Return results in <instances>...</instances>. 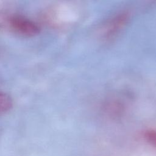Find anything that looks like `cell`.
<instances>
[{"label": "cell", "mask_w": 156, "mask_h": 156, "mask_svg": "<svg viewBox=\"0 0 156 156\" xmlns=\"http://www.w3.org/2000/svg\"><path fill=\"white\" fill-rule=\"evenodd\" d=\"M10 24L16 32L24 36L35 37L40 32V28L38 24L23 16H13L10 19Z\"/></svg>", "instance_id": "6da1fadb"}, {"label": "cell", "mask_w": 156, "mask_h": 156, "mask_svg": "<svg viewBox=\"0 0 156 156\" xmlns=\"http://www.w3.org/2000/svg\"><path fill=\"white\" fill-rule=\"evenodd\" d=\"M13 105V101L12 97L6 93L0 91V113L10 110Z\"/></svg>", "instance_id": "7a4b0ae2"}, {"label": "cell", "mask_w": 156, "mask_h": 156, "mask_svg": "<svg viewBox=\"0 0 156 156\" xmlns=\"http://www.w3.org/2000/svg\"><path fill=\"white\" fill-rule=\"evenodd\" d=\"M146 140L151 145L156 147V130H149L144 133Z\"/></svg>", "instance_id": "3957f363"}]
</instances>
